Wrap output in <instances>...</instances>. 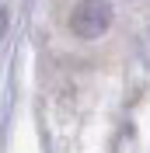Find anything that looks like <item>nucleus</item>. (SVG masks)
Segmentation results:
<instances>
[{
    "label": "nucleus",
    "mask_w": 150,
    "mask_h": 153,
    "mask_svg": "<svg viewBox=\"0 0 150 153\" xmlns=\"http://www.w3.org/2000/svg\"><path fill=\"white\" fill-rule=\"evenodd\" d=\"M112 25V4L108 0H80L70 14V28L77 38H98Z\"/></svg>",
    "instance_id": "1"
}]
</instances>
